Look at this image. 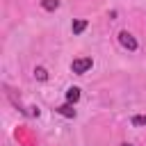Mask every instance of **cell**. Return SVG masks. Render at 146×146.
Returning a JSON list of instances; mask_svg holds the SVG:
<instances>
[{"instance_id": "6da1fadb", "label": "cell", "mask_w": 146, "mask_h": 146, "mask_svg": "<svg viewBox=\"0 0 146 146\" xmlns=\"http://www.w3.org/2000/svg\"><path fill=\"white\" fill-rule=\"evenodd\" d=\"M91 66H94L91 57H80V59H73V64H71V71H73V73H78V75H82V73H87Z\"/></svg>"}, {"instance_id": "7a4b0ae2", "label": "cell", "mask_w": 146, "mask_h": 146, "mask_svg": "<svg viewBox=\"0 0 146 146\" xmlns=\"http://www.w3.org/2000/svg\"><path fill=\"white\" fill-rule=\"evenodd\" d=\"M119 41H121V46H123V48H128V50H137V39H135L130 32H125V30H123V32L119 34Z\"/></svg>"}, {"instance_id": "3957f363", "label": "cell", "mask_w": 146, "mask_h": 146, "mask_svg": "<svg viewBox=\"0 0 146 146\" xmlns=\"http://www.w3.org/2000/svg\"><path fill=\"white\" fill-rule=\"evenodd\" d=\"M78 98H80V89H78V87H71V89L66 91V100H68V103H75Z\"/></svg>"}, {"instance_id": "277c9868", "label": "cell", "mask_w": 146, "mask_h": 146, "mask_svg": "<svg viewBox=\"0 0 146 146\" xmlns=\"http://www.w3.org/2000/svg\"><path fill=\"white\" fill-rule=\"evenodd\" d=\"M57 112H59L62 116H68V119H73V116H75V110H73L71 105H62V107H57Z\"/></svg>"}, {"instance_id": "5b68a950", "label": "cell", "mask_w": 146, "mask_h": 146, "mask_svg": "<svg viewBox=\"0 0 146 146\" xmlns=\"http://www.w3.org/2000/svg\"><path fill=\"white\" fill-rule=\"evenodd\" d=\"M41 7H43L46 11H55V9L59 7V0H41Z\"/></svg>"}, {"instance_id": "8992f818", "label": "cell", "mask_w": 146, "mask_h": 146, "mask_svg": "<svg viewBox=\"0 0 146 146\" xmlns=\"http://www.w3.org/2000/svg\"><path fill=\"white\" fill-rule=\"evenodd\" d=\"M71 27H73V34H80V32L87 27V21H73V25H71Z\"/></svg>"}, {"instance_id": "52a82bcc", "label": "cell", "mask_w": 146, "mask_h": 146, "mask_svg": "<svg viewBox=\"0 0 146 146\" xmlns=\"http://www.w3.org/2000/svg\"><path fill=\"white\" fill-rule=\"evenodd\" d=\"M34 75H36L39 80H46V78H48V73H46V68H41V66H39V68H34Z\"/></svg>"}, {"instance_id": "ba28073f", "label": "cell", "mask_w": 146, "mask_h": 146, "mask_svg": "<svg viewBox=\"0 0 146 146\" xmlns=\"http://www.w3.org/2000/svg\"><path fill=\"white\" fill-rule=\"evenodd\" d=\"M132 123L135 125H146V114L144 116H132Z\"/></svg>"}, {"instance_id": "9c48e42d", "label": "cell", "mask_w": 146, "mask_h": 146, "mask_svg": "<svg viewBox=\"0 0 146 146\" xmlns=\"http://www.w3.org/2000/svg\"><path fill=\"white\" fill-rule=\"evenodd\" d=\"M121 146H132V144H121Z\"/></svg>"}]
</instances>
